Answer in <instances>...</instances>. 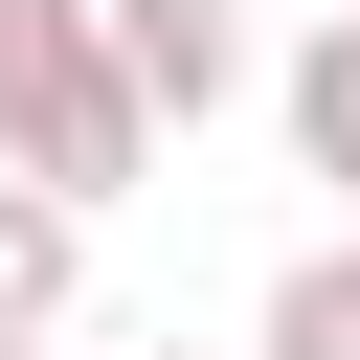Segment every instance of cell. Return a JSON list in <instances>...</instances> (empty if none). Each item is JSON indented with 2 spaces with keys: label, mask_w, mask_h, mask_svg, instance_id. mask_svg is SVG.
<instances>
[{
  "label": "cell",
  "mask_w": 360,
  "mask_h": 360,
  "mask_svg": "<svg viewBox=\"0 0 360 360\" xmlns=\"http://www.w3.org/2000/svg\"><path fill=\"white\" fill-rule=\"evenodd\" d=\"M0 180H45V202L158 180V90L112 68V0H0Z\"/></svg>",
  "instance_id": "cell-1"
},
{
  "label": "cell",
  "mask_w": 360,
  "mask_h": 360,
  "mask_svg": "<svg viewBox=\"0 0 360 360\" xmlns=\"http://www.w3.org/2000/svg\"><path fill=\"white\" fill-rule=\"evenodd\" d=\"M112 68L158 90V135H202V112H248V0H112Z\"/></svg>",
  "instance_id": "cell-2"
},
{
  "label": "cell",
  "mask_w": 360,
  "mask_h": 360,
  "mask_svg": "<svg viewBox=\"0 0 360 360\" xmlns=\"http://www.w3.org/2000/svg\"><path fill=\"white\" fill-rule=\"evenodd\" d=\"M270 135H292V180H338V225H360V22H315V45L270 68Z\"/></svg>",
  "instance_id": "cell-3"
},
{
  "label": "cell",
  "mask_w": 360,
  "mask_h": 360,
  "mask_svg": "<svg viewBox=\"0 0 360 360\" xmlns=\"http://www.w3.org/2000/svg\"><path fill=\"white\" fill-rule=\"evenodd\" d=\"M68 292H90V202L0 180V338H68Z\"/></svg>",
  "instance_id": "cell-4"
},
{
  "label": "cell",
  "mask_w": 360,
  "mask_h": 360,
  "mask_svg": "<svg viewBox=\"0 0 360 360\" xmlns=\"http://www.w3.org/2000/svg\"><path fill=\"white\" fill-rule=\"evenodd\" d=\"M248 360H360V225H315V248L270 270V315H248Z\"/></svg>",
  "instance_id": "cell-5"
},
{
  "label": "cell",
  "mask_w": 360,
  "mask_h": 360,
  "mask_svg": "<svg viewBox=\"0 0 360 360\" xmlns=\"http://www.w3.org/2000/svg\"><path fill=\"white\" fill-rule=\"evenodd\" d=\"M0 360H68V338H0Z\"/></svg>",
  "instance_id": "cell-6"
},
{
  "label": "cell",
  "mask_w": 360,
  "mask_h": 360,
  "mask_svg": "<svg viewBox=\"0 0 360 360\" xmlns=\"http://www.w3.org/2000/svg\"><path fill=\"white\" fill-rule=\"evenodd\" d=\"M315 22H360V0H315Z\"/></svg>",
  "instance_id": "cell-7"
},
{
  "label": "cell",
  "mask_w": 360,
  "mask_h": 360,
  "mask_svg": "<svg viewBox=\"0 0 360 360\" xmlns=\"http://www.w3.org/2000/svg\"><path fill=\"white\" fill-rule=\"evenodd\" d=\"M135 360H180V338H135Z\"/></svg>",
  "instance_id": "cell-8"
}]
</instances>
